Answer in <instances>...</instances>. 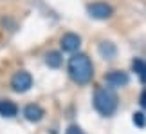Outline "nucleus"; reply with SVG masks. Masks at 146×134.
Here are the masks:
<instances>
[{"instance_id":"6e6552de","label":"nucleus","mask_w":146,"mask_h":134,"mask_svg":"<svg viewBox=\"0 0 146 134\" xmlns=\"http://www.w3.org/2000/svg\"><path fill=\"white\" fill-rule=\"evenodd\" d=\"M18 114V105L11 100H0V116L2 118H15Z\"/></svg>"},{"instance_id":"20e7f679","label":"nucleus","mask_w":146,"mask_h":134,"mask_svg":"<svg viewBox=\"0 0 146 134\" xmlns=\"http://www.w3.org/2000/svg\"><path fill=\"white\" fill-rule=\"evenodd\" d=\"M87 13H88V16H92L96 20H106L114 15V7L106 2L98 0V2H92V4L87 5Z\"/></svg>"},{"instance_id":"f8f14e48","label":"nucleus","mask_w":146,"mask_h":134,"mask_svg":"<svg viewBox=\"0 0 146 134\" xmlns=\"http://www.w3.org/2000/svg\"><path fill=\"white\" fill-rule=\"evenodd\" d=\"M132 121H133V125L139 127V129H143V127L146 125V116L143 113H133L132 116Z\"/></svg>"},{"instance_id":"423d86ee","label":"nucleus","mask_w":146,"mask_h":134,"mask_svg":"<svg viewBox=\"0 0 146 134\" xmlns=\"http://www.w3.org/2000/svg\"><path fill=\"white\" fill-rule=\"evenodd\" d=\"M60 46L65 53H76L81 47V38L76 33H65L60 40Z\"/></svg>"},{"instance_id":"4468645a","label":"nucleus","mask_w":146,"mask_h":134,"mask_svg":"<svg viewBox=\"0 0 146 134\" xmlns=\"http://www.w3.org/2000/svg\"><path fill=\"white\" fill-rule=\"evenodd\" d=\"M141 105H143V107L146 109V89H144V91H143V94H141Z\"/></svg>"},{"instance_id":"7ed1b4c3","label":"nucleus","mask_w":146,"mask_h":134,"mask_svg":"<svg viewBox=\"0 0 146 134\" xmlns=\"http://www.w3.org/2000/svg\"><path fill=\"white\" fill-rule=\"evenodd\" d=\"M33 87V76L27 71H16L11 78V89L15 92H27Z\"/></svg>"},{"instance_id":"9b49d317","label":"nucleus","mask_w":146,"mask_h":134,"mask_svg":"<svg viewBox=\"0 0 146 134\" xmlns=\"http://www.w3.org/2000/svg\"><path fill=\"white\" fill-rule=\"evenodd\" d=\"M99 53L103 58H114L115 56V46L110 42H101L99 44Z\"/></svg>"},{"instance_id":"ddd939ff","label":"nucleus","mask_w":146,"mask_h":134,"mask_svg":"<svg viewBox=\"0 0 146 134\" xmlns=\"http://www.w3.org/2000/svg\"><path fill=\"white\" fill-rule=\"evenodd\" d=\"M65 134H85V132H83V131H81L78 125H70L69 129L65 131Z\"/></svg>"},{"instance_id":"f03ea898","label":"nucleus","mask_w":146,"mask_h":134,"mask_svg":"<svg viewBox=\"0 0 146 134\" xmlns=\"http://www.w3.org/2000/svg\"><path fill=\"white\" fill-rule=\"evenodd\" d=\"M117 94L112 91L108 87H99L96 89V92H94V109L98 111L101 116H105V118H108L112 116L117 111Z\"/></svg>"},{"instance_id":"1a4fd4ad","label":"nucleus","mask_w":146,"mask_h":134,"mask_svg":"<svg viewBox=\"0 0 146 134\" xmlns=\"http://www.w3.org/2000/svg\"><path fill=\"white\" fill-rule=\"evenodd\" d=\"M132 69L137 74L139 80H141L143 83H146V62H144V60L143 58H135L132 62Z\"/></svg>"},{"instance_id":"0eeeda50","label":"nucleus","mask_w":146,"mask_h":134,"mask_svg":"<svg viewBox=\"0 0 146 134\" xmlns=\"http://www.w3.org/2000/svg\"><path fill=\"white\" fill-rule=\"evenodd\" d=\"M24 116H25L27 121L38 123V121L45 116V111H43L40 105H36V103H29V105H25V109H24Z\"/></svg>"},{"instance_id":"9d476101","label":"nucleus","mask_w":146,"mask_h":134,"mask_svg":"<svg viewBox=\"0 0 146 134\" xmlns=\"http://www.w3.org/2000/svg\"><path fill=\"white\" fill-rule=\"evenodd\" d=\"M45 64L50 67V69H58V67H61V64H63L61 53H58V51L47 53V54H45Z\"/></svg>"},{"instance_id":"39448f33","label":"nucleus","mask_w":146,"mask_h":134,"mask_svg":"<svg viewBox=\"0 0 146 134\" xmlns=\"http://www.w3.org/2000/svg\"><path fill=\"white\" fill-rule=\"evenodd\" d=\"M105 82H106V85H108V87L117 89V87L128 85L130 76H128V72H125V71H110V72H106Z\"/></svg>"},{"instance_id":"f257e3e1","label":"nucleus","mask_w":146,"mask_h":134,"mask_svg":"<svg viewBox=\"0 0 146 134\" xmlns=\"http://www.w3.org/2000/svg\"><path fill=\"white\" fill-rule=\"evenodd\" d=\"M67 71H69V76L72 78V82L78 83V85H87L94 78V65L90 62V58L83 53L72 54L69 58Z\"/></svg>"}]
</instances>
